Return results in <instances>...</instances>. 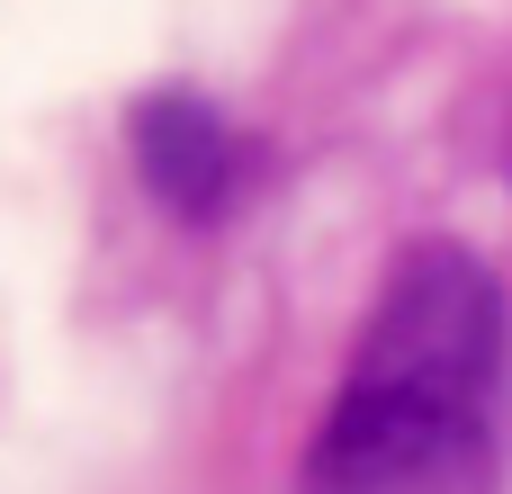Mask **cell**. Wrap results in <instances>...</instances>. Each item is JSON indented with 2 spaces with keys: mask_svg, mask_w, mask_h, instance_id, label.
<instances>
[{
  "mask_svg": "<svg viewBox=\"0 0 512 494\" xmlns=\"http://www.w3.org/2000/svg\"><path fill=\"white\" fill-rule=\"evenodd\" d=\"M504 288L459 243H414L306 450V494H495L504 477Z\"/></svg>",
  "mask_w": 512,
  "mask_h": 494,
  "instance_id": "6da1fadb",
  "label": "cell"
},
{
  "mask_svg": "<svg viewBox=\"0 0 512 494\" xmlns=\"http://www.w3.org/2000/svg\"><path fill=\"white\" fill-rule=\"evenodd\" d=\"M126 135H135L144 189H153L171 216H189V225L225 216V207L243 198V180H252V144H243L234 117H225L216 99H198V90H153Z\"/></svg>",
  "mask_w": 512,
  "mask_h": 494,
  "instance_id": "7a4b0ae2",
  "label": "cell"
}]
</instances>
